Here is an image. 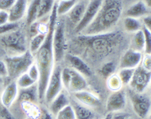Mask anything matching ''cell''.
<instances>
[{
    "label": "cell",
    "mask_w": 151,
    "mask_h": 119,
    "mask_svg": "<svg viewBox=\"0 0 151 119\" xmlns=\"http://www.w3.org/2000/svg\"><path fill=\"white\" fill-rule=\"evenodd\" d=\"M106 86H107V88L112 92L119 91V90L122 89V87H123V85H122V82L120 79L119 76H118V74H114V73L113 75L108 77L107 80H106Z\"/></svg>",
    "instance_id": "f546056e"
},
{
    "label": "cell",
    "mask_w": 151,
    "mask_h": 119,
    "mask_svg": "<svg viewBox=\"0 0 151 119\" xmlns=\"http://www.w3.org/2000/svg\"><path fill=\"white\" fill-rule=\"evenodd\" d=\"M4 61L7 66L8 77L16 79L23 73H27L30 66L35 63V56L28 50L20 55L7 57Z\"/></svg>",
    "instance_id": "277c9868"
},
{
    "label": "cell",
    "mask_w": 151,
    "mask_h": 119,
    "mask_svg": "<svg viewBox=\"0 0 151 119\" xmlns=\"http://www.w3.org/2000/svg\"><path fill=\"white\" fill-rule=\"evenodd\" d=\"M148 119H151V114H150V116H149V118H148Z\"/></svg>",
    "instance_id": "f907efd6"
},
{
    "label": "cell",
    "mask_w": 151,
    "mask_h": 119,
    "mask_svg": "<svg viewBox=\"0 0 151 119\" xmlns=\"http://www.w3.org/2000/svg\"><path fill=\"white\" fill-rule=\"evenodd\" d=\"M87 86H88V84H87L86 77H84L82 74L72 69L71 76H70L68 87H67L66 90L68 92H70L75 93L77 92L86 90Z\"/></svg>",
    "instance_id": "e0dca14e"
},
{
    "label": "cell",
    "mask_w": 151,
    "mask_h": 119,
    "mask_svg": "<svg viewBox=\"0 0 151 119\" xmlns=\"http://www.w3.org/2000/svg\"><path fill=\"white\" fill-rule=\"evenodd\" d=\"M111 119H132L129 114L125 112H116L112 114Z\"/></svg>",
    "instance_id": "7bdbcfd3"
},
{
    "label": "cell",
    "mask_w": 151,
    "mask_h": 119,
    "mask_svg": "<svg viewBox=\"0 0 151 119\" xmlns=\"http://www.w3.org/2000/svg\"><path fill=\"white\" fill-rule=\"evenodd\" d=\"M101 3L102 0H91L88 2L81 21L75 27V31L76 33H81L92 23L99 11Z\"/></svg>",
    "instance_id": "30bf717a"
},
{
    "label": "cell",
    "mask_w": 151,
    "mask_h": 119,
    "mask_svg": "<svg viewBox=\"0 0 151 119\" xmlns=\"http://www.w3.org/2000/svg\"><path fill=\"white\" fill-rule=\"evenodd\" d=\"M66 1H69V0H66Z\"/></svg>",
    "instance_id": "f5cc1de1"
},
{
    "label": "cell",
    "mask_w": 151,
    "mask_h": 119,
    "mask_svg": "<svg viewBox=\"0 0 151 119\" xmlns=\"http://www.w3.org/2000/svg\"><path fill=\"white\" fill-rule=\"evenodd\" d=\"M70 104V100L68 95L62 91L59 95H57L53 100L50 102V112L53 115H57L60 111Z\"/></svg>",
    "instance_id": "44dd1931"
},
{
    "label": "cell",
    "mask_w": 151,
    "mask_h": 119,
    "mask_svg": "<svg viewBox=\"0 0 151 119\" xmlns=\"http://www.w3.org/2000/svg\"><path fill=\"white\" fill-rule=\"evenodd\" d=\"M76 42L80 48L85 49L91 54L103 57L110 54L119 45L122 40L120 32L111 31L109 33L95 35H83L76 39Z\"/></svg>",
    "instance_id": "3957f363"
},
{
    "label": "cell",
    "mask_w": 151,
    "mask_h": 119,
    "mask_svg": "<svg viewBox=\"0 0 151 119\" xmlns=\"http://www.w3.org/2000/svg\"><path fill=\"white\" fill-rule=\"evenodd\" d=\"M29 33L32 37L37 35L38 33H41V25L38 21H36L32 25H30Z\"/></svg>",
    "instance_id": "ab89813d"
},
{
    "label": "cell",
    "mask_w": 151,
    "mask_h": 119,
    "mask_svg": "<svg viewBox=\"0 0 151 119\" xmlns=\"http://www.w3.org/2000/svg\"><path fill=\"white\" fill-rule=\"evenodd\" d=\"M123 11L122 0H102L95 19L81 32L83 35H95L111 32L116 25Z\"/></svg>",
    "instance_id": "7a4b0ae2"
},
{
    "label": "cell",
    "mask_w": 151,
    "mask_h": 119,
    "mask_svg": "<svg viewBox=\"0 0 151 119\" xmlns=\"http://www.w3.org/2000/svg\"><path fill=\"white\" fill-rule=\"evenodd\" d=\"M61 70L62 69L60 66L54 68L48 81L44 93V101L48 104H50V102L63 91V87L61 80Z\"/></svg>",
    "instance_id": "ba28073f"
},
{
    "label": "cell",
    "mask_w": 151,
    "mask_h": 119,
    "mask_svg": "<svg viewBox=\"0 0 151 119\" xmlns=\"http://www.w3.org/2000/svg\"><path fill=\"white\" fill-rule=\"evenodd\" d=\"M15 82L19 89H26L34 86L35 84H37V82H35L27 73H23L22 75L18 77Z\"/></svg>",
    "instance_id": "4dcf8cb0"
},
{
    "label": "cell",
    "mask_w": 151,
    "mask_h": 119,
    "mask_svg": "<svg viewBox=\"0 0 151 119\" xmlns=\"http://www.w3.org/2000/svg\"><path fill=\"white\" fill-rule=\"evenodd\" d=\"M127 104V97L125 92L122 89L113 92L108 97L105 108L109 113H116L124 109Z\"/></svg>",
    "instance_id": "8fae6325"
},
{
    "label": "cell",
    "mask_w": 151,
    "mask_h": 119,
    "mask_svg": "<svg viewBox=\"0 0 151 119\" xmlns=\"http://www.w3.org/2000/svg\"><path fill=\"white\" fill-rule=\"evenodd\" d=\"M127 95L137 115L140 118L147 117L151 108L150 99L145 94L139 93L131 89L127 90Z\"/></svg>",
    "instance_id": "52a82bcc"
},
{
    "label": "cell",
    "mask_w": 151,
    "mask_h": 119,
    "mask_svg": "<svg viewBox=\"0 0 151 119\" xmlns=\"http://www.w3.org/2000/svg\"><path fill=\"white\" fill-rule=\"evenodd\" d=\"M124 27L128 32L135 33L137 31L141 30L143 26L138 18L126 17L124 19Z\"/></svg>",
    "instance_id": "83f0119b"
},
{
    "label": "cell",
    "mask_w": 151,
    "mask_h": 119,
    "mask_svg": "<svg viewBox=\"0 0 151 119\" xmlns=\"http://www.w3.org/2000/svg\"><path fill=\"white\" fill-rule=\"evenodd\" d=\"M115 70H116V65L114 62H107L101 66L100 73L104 78L107 79L108 77L114 74Z\"/></svg>",
    "instance_id": "836d02e7"
},
{
    "label": "cell",
    "mask_w": 151,
    "mask_h": 119,
    "mask_svg": "<svg viewBox=\"0 0 151 119\" xmlns=\"http://www.w3.org/2000/svg\"><path fill=\"white\" fill-rule=\"evenodd\" d=\"M28 0H16L12 7L8 12L9 22H19L26 15L28 9Z\"/></svg>",
    "instance_id": "ac0fdd59"
},
{
    "label": "cell",
    "mask_w": 151,
    "mask_h": 119,
    "mask_svg": "<svg viewBox=\"0 0 151 119\" xmlns=\"http://www.w3.org/2000/svg\"><path fill=\"white\" fill-rule=\"evenodd\" d=\"M135 69H128V68H123L120 69L118 73L120 79L122 81L123 86H127L129 85L131 79H132Z\"/></svg>",
    "instance_id": "1f68e13d"
},
{
    "label": "cell",
    "mask_w": 151,
    "mask_h": 119,
    "mask_svg": "<svg viewBox=\"0 0 151 119\" xmlns=\"http://www.w3.org/2000/svg\"><path fill=\"white\" fill-rule=\"evenodd\" d=\"M70 104L74 110L75 119H97L96 113L90 108L80 104L77 101H72Z\"/></svg>",
    "instance_id": "ffe728a7"
},
{
    "label": "cell",
    "mask_w": 151,
    "mask_h": 119,
    "mask_svg": "<svg viewBox=\"0 0 151 119\" xmlns=\"http://www.w3.org/2000/svg\"><path fill=\"white\" fill-rule=\"evenodd\" d=\"M4 82V79H2V77H0V85H2Z\"/></svg>",
    "instance_id": "c3c4849f"
},
{
    "label": "cell",
    "mask_w": 151,
    "mask_h": 119,
    "mask_svg": "<svg viewBox=\"0 0 151 119\" xmlns=\"http://www.w3.org/2000/svg\"><path fill=\"white\" fill-rule=\"evenodd\" d=\"M142 31L144 32V40H145L144 52L146 54H151V32L148 31L145 27H142Z\"/></svg>",
    "instance_id": "d590c367"
},
{
    "label": "cell",
    "mask_w": 151,
    "mask_h": 119,
    "mask_svg": "<svg viewBox=\"0 0 151 119\" xmlns=\"http://www.w3.org/2000/svg\"><path fill=\"white\" fill-rule=\"evenodd\" d=\"M77 2V0H60L57 3V12L58 15H63L68 14Z\"/></svg>",
    "instance_id": "f1b7e54d"
},
{
    "label": "cell",
    "mask_w": 151,
    "mask_h": 119,
    "mask_svg": "<svg viewBox=\"0 0 151 119\" xmlns=\"http://www.w3.org/2000/svg\"><path fill=\"white\" fill-rule=\"evenodd\" d=\"M19 29V22H9L6 24L0 26V36L11 33L12 31H17Z\"/></svg>",
    "instance_id": "e575fe53"
},
{
    "label": "cell",
    "mask_w": 151,
    "mask_h": 119,
    "mask_svg": "<svg viewBox=\"0 0 151 119\" xmlns=\"http://www.w3.org/2000/svg\"><path fill=\"white\" fill-rule=\"evenodd\" d=\"M151 80V73L142 67L141 65L135 68L132 79L129 83L130 88L134 91L144 93L150 85Z\"/></svg>",
    "instance_id": "9c48e42d"
},
{
    "label": "cell",
    "mask_w": 151,
    "mask_h": 119,
    "mask_svg": "<svg viewBox=\"0 0 151 119\" xmlns=\"http://www.w3.org/2000/svg\"><path fill=\"white\" fill-rule=\"evenodd\" d=\"M86 4L84 2H76L70 12L68 13V17L70 22L74 26H76L83 18L85 12Z\"/></svg>",
    "instance_id": "603a6c76"
},
{
    "label": "cell",
    "mask_w": 151,
    "mask_h": 119,
    "mask_svg": "<svg viewBox=\"0 0 151 119\" xmlns=\"http://www.w3.org/2000/svg\"><path fill=\"white\" fill-rule=\"evenodd\" d=\"M27 73H28V76H29L35 82H37V81H38L39 79V76H40V73H39L38 68H37V65H36L35 63H34L32 66H30L29 69H28V71H27Z\"/></svg>",
    "instance_id": "8d00e7d4"
},
{
    "label": "cell",
    "mask_w": 151,
    "mask_h": 119,
    "mask_svg": "<svg viewBox=\"0 0 151 119\" xmlns=\"http://www.w3.org/2000/svg\"><path fill=\"white\" fill-rule=\"evenodd\" d=\"M54 1H55V2H56V1H57V0H54Z\"/></svg>",
    "instance_id": "816d5d0a"
},
{
    "label": "cell",
    "mask_w": 151,
    "mask_h": 119,
    "mask_svg": "<svg viewBox=\"0 0 151 119\" xmlns=\"http://www.w3.org/2000/svg\"><path fill=\"white\" fill-rule=\"evenodd\" d=\"M131 49L137 50V51L141 52L144 51L145 48V40H144V35L143 31H140L135 32L133 36L132 41H131Z\"/></svg>",
    "instance_id": "d4e9b609"
},
{
    "label": "cell",
    "mask_w": 151,
    "mask_h": 119,
    "mask_svg": "<svg viewBox=\"0 0 151 119\" xmlns=\"http://www.w3.org/2000/svg\"><path fill=\"white\" fill-rule=\"evenodd\" d=\"M143 54L141 52L137 51L133 49L127 50L120 61L119 66L121 69L128 68V69H135L141 63Z\"/></svg>",
    "instance_id": "5bb4252c"
},
{
    "label": "cell",
    "mask_w": 151,
    "mask_h": 119,
    "mask_svg": "<svg viewBox=\"0 0 151 119\" xmlns=\"http://www.w3.org/2000/svg\"><path fill=\"white\" fill-rule=\"evenodd\" d=\"M66 58L68 60L73 70L82 74L84 77L92 76V71L91 68L83 59L76 55L71 54V53L66 55Z\"/></svg>",
    "instance_id": "2e32d148"
},
{
    "label": "cell",
    "mask_w": 151,
    "mask_h": 119,
    "mask_svg": "<svg viewBox=\"0 0 151 119\" xmlns=\"http://www.w3.org/2000/svg\"><path fill=\"white\" fill-rule=\"evenodd\" d=\"M1 95V93H0ZM0 118L3 119H15L12 114L10 112L9 109L6 108L2 105L1 102V99H0Z\"/></svg>",
    "instance_id": "74e56055"
},
{
    "label": "cell",
    "mask_w": 151,
    "mask_h": 119,
    "mask_svg": "<svg viewBox=\"0 0 151 119\" xmlns=\"http://www.w3.org/2000/svg\"><path fill=\"white\" fill-rule=\"evenodd\" d=\"M19 89L15 81H12L3 89L0 95L1 102L4 107L9 109L16 102Z\"/></svg>",
    "instance_id": "7c38bea8"
},
{
    "label": "cell",
    "mask_w": 151,
    "mask_h": 119,
    "mask_svg": "<svg viewBox=\"0 0 151 119\" xmlns=\"http://www.w3.org/2000/svg\"><path fill=\"white\" fill-rule=\"evenodd\" d=\"M16 0H0V11L9 12Z\"/></svg>",
    "instance_id": "f35d334b"
},
{
    "label": "cell",
    "mask_w": 151,
    "mask_h": 119,
    "mask_svg": "<svg viewBox=\"0 0 151 119\" xmlns=\"http://www.w3.org/2000/svg\"><path fill=\"white\" fill-rule=\"evenodd\" d=\"M57 2H55L51 13L49 15L48 29L44 44L35 55V63L38 68L40 76L37 81L39 100H44V93L53 70L54 57L53 51V35L57 22Z\"/></svg>",
    "instance_id": "6da1fadb"
},
{
    "label": "cell",
    "mask_w": 151,
    "mask_h": 119,
    "mask_svg": "<svg viewBox=\"0 0 151 119\" xmlns=\"http://www.w3.org/2000/svg\"><path fill=\"white\" fill-rule=\"evenodd\" d=\"M141 63L142 67L151 73V54H146L143 57Z\"/></svg>",
    "instance_id": "60d3db41"
},
{
    "label": "cell",
    "mask_w": 151,
    "mask_h": 119,
    "mask_svg": "<svg viewBox=\"0 0 151 119\" xmlns=\"http://www.w3.org/2000/svg\"><path fill=\"white\" fill-rule=\"evenodd\" d=\"M55 2L54 0H41L37 14V20L44 18L47 15H50Z\"/></svg>",
    "instance_id": "4316f807"
},
{
    "label": "cell",
    "mask_w": 151,
    "mask_h": 119,
    "mask_svg": "<svg viewBox=\"0 0 151 119\" xmlns=\"http://www.w3.org/2000/svg\"><path fill=\"white\" fill-rule=\"evenodd\" d=\"M144 2L146 4V6H147V8L151 9V0H144Z\"/></svg>",
    "instance_id": "bcb514c9"
},
{
    "label": "cell",
    "mask_w": 151,
    "mask_h": 119,
    "mask_svg": "<svg viewBox=\"0 0 151 119\" xmlns=\"http://www.w3.org/2000/svg\"><path fill=\"white\" fill-rule=\"evenodd\" d=\"M41 1V0H32L28 4L26 12V22L29 25L37 21V14Z\"/></svg>",
    "instance_id": "cb8c5ba5"
},
{
    "label": "cell",
    "mask_w": 151,
    "mask_h": 119,
    "mask_svg": "<svg viewBox=\"0 0 151 119\" xmlns=\"http://www.w3.org/2000/svg\"><path fill=\"white\" fill-rule=\"evenodd\" d=\"M73 95L78 102L88 108H95V107L99 106L101 103V99L99 96L91 92L87 91L86 89L75 92L73 93Z\"/></svg>",
    "instance_id": "9a60e30c"
},
{
    "label": "cell",
    "mask_w": 151,
    "mask_h": 119,
    "mask_svg": "<svg viewBox=\"0 0 151 119\" xmlns=\"http://www.w3.org/2000/svg\"><path fill=\"white\" fill-rule=\"evenodd\" d=\"M66 46L64 22L57 19L53 35V51L54 62L60 63L63 60L66 51Z\"/></svg>",
    "instance_id": "8992f818"
},
{
    "label": "cell",
    "mask_w": 151,
    "mask_h": 119,
    "mask_svg": "<svg viewBox=\"0 0 151 119\" xmlns=\"http://www.w3.org/2000/svg\"><path fill=\"white\" fill-rule=\"evenodd\" d=\"M22 110L27 115L26 119H51V114L46 109L37 106L36 103H20Z\"/></svg>",
    "instance_id": "4fadbf2b"
},
{
    "label": "cell",
    "mask_w": 151,
    "mask_h": 119,
    "mask_svg": "<svg viewBox=\"0 0 151 119\" xmlns=\"http://www.w3.org/2000/svg\"><path fill=\"white\" fill-rule=\"evenodd\" d=\"M56 119H75V113L71 104L60 111L56 115Z\"/></svg>",
    "instance_id": "d6a6232c"
},
{
    "label": "cell",
    "mask_w": 151,
    "mask_h": 119,
    "mask_svg": "<svg viewBox=\"0 0 151 119\" xmlns=\"http://www.w3.org/2000/svg\"><path fill=\"white\" fill-rule=\"evenodd\" d=\"M0 77L2 79L8 78V70L6 62L0 59Z\"/></svg>",
    "instance_id": "b9f144b4"
},
{
    "label": "cell",
    "mask_w": 151,
    "mask_h": 119,
    "mask_svg": "<svg viewBox=\"0 0 151 119\" xmlns=\"http://www.w3.org/2000/svg\"><path fill=\"white\" fill-rule=\"evenodd\" d=\"M150 92H151V80H150Z\"/></svg>",
    "instance_id": "681fc988"
},
{
    "label": "cell",
    "mask_w": 151,
    "mask_h": 119,
    "mask_svg": "<svg viewBox=\"0 0 151 119\" xmlns=\"http://www.w3.org/2000/svg\"><path fill=\"white\" fill-rule=\"evenodd\" d=\"M148 12V8L144 1H138L130 6L126 11V17L139 18L145 16Z\"/></svg>",
    "instance_id": "7402d4cb"
},
{
    "label": "cell",
    "mask_w": 151,
    "mask_h": 119,
    "mask_svg": "<svg viewBox=\"0 0 151 119\" xmlns=\"http://www.w3.org/2000/svg\"><path fill=\"white\" fill-rule=\"evenodd\" d=\"M9 22V16L8 12L0 11V26Z\"/></svg>",
    "instance_id": "ee69618b"
},
{
    "label": "cell",
    "mask_w": 151,
    "mask_h": 119,
    "mask_svg": "<svg viewBox=\"0 0 151 119\" xmlns=\"http://www.w3.org/2000/svg\"><path fill=\"white\" fill-rule=\"evenodd\" d=\"M111 117H112V114L111 113H108L107 115L105 116L103 119H111Z\"/></svg>",
    "instance_id": "7dc6e473"
},
{
    "label": "cell",
    "mask_w": 151,
    "mask_h": 119,
    "mask_svg": "<svg viewBox=\"0 0 151 119\" xmlns=\"http://www.w3.org/2000/svg\"><path fill=\"white\" fill-rule=\"evenodd\" d=\"M0 43L7 53L8 57L20 55L28 50L25 36L19 29L2 35L0 37Z\"/></svg>",
    "instance_id": "5b68a950"
},
{
    "label": "cell",
    "mask_w": 151,
    "mask_h": 119,
    "mask_svg": "<svg viewBox=\"0 0 151 119\" xmlns=\"http://www.w3.org/2000/svg\"><path fill=\"white\" fill-rule=\"evenodd\" d=\"M143 24L144 27L151 32V15H146L143 18Z\"/></svg>",
    "instance_id": "f6af8a7d"
},
{
    "label": "cell",
    "mask_w": 151,
    "mask_h": 119,
    "mask_svg": "<svg viewBox=\"0 0 151 119\" xmlns=\"http://www.w3.org/2000/svg\"><path fill=\"white\" fill-rule=\"evenodd\" d=\"M38 100L39 96L37 84H35L34 86L26 89H19V95H18L16 102L19 103H37Z\"/></svg>",
    "instance_id": "d6986e66"
},
{
    "label": "cell",
    "mask_w": 151,
    "mask_h": 119,
    "mask_svg": "<svg viewBox=\"0 0 151 119\" xmlns=\"http://www.w3.org/2000/svg\"><path fill=\"white\" fill-rule=\"evenodd\" d=\"M47 33H38L37 35L32 37L31 40H30L29 44V50L32 54L35 56V53H37L42 44H44V41L46 38Z\"/></svg>",
    "instance_id": "484cf974"
}]
</instances>
